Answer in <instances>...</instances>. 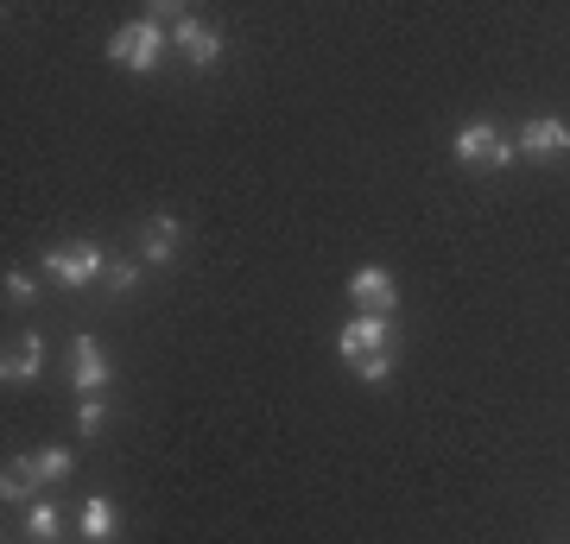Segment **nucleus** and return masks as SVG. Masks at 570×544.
<instances>
[{
  "label": "nucleus",
  "instance_id": "nucleus-3",
  "mask_svg": "<svg viewBox=\"0 0 570 544\" xmlns=\"http://www.w3.org/2000/svg\"><path fill=\"white\" fill-rule=\"evenodd\" d=\"M513 152H520V146L501 140L489 121H469L463 133H456V159L463 165H513Z\"/></svg>",
  "mask_w": 570,
  "mask_h": 544
},
{
  "label": "nucleus",
  "instance_id": "nucleus-2",
  "mask_svg": "<svg viewBox=\"0 0 570 544\" xmlns=\"http://www.w3.org/2000/svg\"><path fill=\"white\" fill-rule=\"evenodd\" d=\"M108 58L146 77V70H153V63L165 58V26H159V20H134V26H121V32L108 39Z\"/></svg>",
  "mask_w": 570,
  "mask_h": 544
},
{
  "label": "nucleus",
  "instance_id": "nucleus-16",
  "mask_svg": "<svg viewBox=\"0 0 570 544\" xmlns=\"http://www.w3.org/2000/svg\"><path fill=\"white\" fill-rule=\"evenodd\" d=\"M355 374H362L367 386H381V380H387V374H393V355H387V348H381V355H367V362H355Z\"/></svg>",
  "mask_w": 570,
  "mask_h": 544
},
{
  "label": "nucleus",
  "instance_id": "nucleus-15",
  "mask_svg": "<svg viewBox=\"0 0 570 544\" xmlns=\"http://www.w3.org/2000/svg\"><path fill=\"white\" fill-rule=\"evenodd\" d=\"M102 279H108V291L121 298V291H134V285H140V266H134V260H115V266L102 273Z\"/></svg>",
  "mask_w": 570,
  "mask_h": 544
},
{
  "label": "nucleus",
  "instance_id": "nucleus-18",
  "mask_svg": "<svg viewBox=\"0 0 570 544\" xmlns=\"http://www.w3.org/2000/svg\"><path fill=\"white\" fill-rule=\"evenodd\" d=\"M7 298H13V304H32V298H39V285L26 279V273H7Z\"/></svg>",
  "mask_w": 570,
  "mask_h": 544
},
{
  "label": "nucleus",
  "instance_id": "nucleus-12",
  "mask_svg": "<svg viewBox=\"0 0 570 544\" xmlns=\"http://www.w3.org/2000/svg\"><path fill=\"white\" fill-rule=\"evenodd\" d=\"M39 367H45V343L20 336V355H7V380H39Z\"/></svg>",
  "mask_w": 570,
  "mask_h": 544
},
{
  "label": "nucleus",
  "instance_id": "nucleus-17",
  "mask_svg": "<svg viewBox=\"0 0 570 544\" xmlns=\"http://www.w3.org/2000/svg\"><path fill=\"white\" fill-rule=\"evenodd\" d=\"M102 418H108V405H102V399H82V412H77V431H82V437H96V431H102Z\"/></svg>",
  "mask_w": 570,
  "mask_h": 544
},
{
  "label": "nucleus",
  "instance_id": "nucleus-8",
  "mask_svg": "<svg viewBox=\"0 0 570 544\" xmlns=\"http://www.w3.org/2000/svg\"><path fill=\"white\" fill-rule=\"evenodd\" d=\"M348 298L362 304V310H374V317H387L393 310V279L381 273V266H362V273L348 279Z\"/></svg>",
  "mask_w": 570,
  "mask_h": 544
},
{
  "label": "nucleus",
  "instance_id": "nucleus-9",
  "mask_svg": "<svg viewBox=\"0 0 570 544\" xmlns=\"http://www.w3.org/2000/svg\"><path fill=\"white\" fill-rule=\"evenodd\" d=\"M77 525H82V538H89V544H108L115 532H121V513H115V506H108L102 494H96V501H82Z\"/></svg>",
  "mask_w": 570,
  "mask_h": 544
},
{
  "label": "nucleus",
  "instance_id": "nucleus-10",
  "mask_svg": "<svg viewBox=\"0 0 570 544\" xmlns=\"http://www.w3.org/2000/svg\"><path fill=\"white\" fill-rule=\"evenodd\" d=\"M178 235L184 228L171 222V216H153V222L140 228V254L146 260H171V254H178Z\"/></svg>",
  "mask_w": 570,
  "mask_h": 544
},
{
  "label": "nucleus",
  "instance_id": "nucleus-13",
  "mask_svg": "<svg viewBox=\"0 0 570 544\" xmlns=\"http://www.w3.org/2000/svg\"><path fill=\"white\" fill-rule=\"evenodd\" d=\"M26 532H32V538H39V544H51V538H58V532H63V513H58V506H32V513H26Z\"/></svg>",
  "mask_w": 570,
  "mask_h": 544
},
{
  "label": "nucleus",
  "instance_id": "nucleus-5",
  "mask_svg": "<svg viewBox=\"0 0 570 544\" xmlns=\"http://www.w3.org/2000/svg\"><path fill=\"white\" fill-rule=\"evenodd\" d=\"M171 44H178V51L197 63V70H209V63L223 58V32H216V26H204V20H190V13L171 26Z\"/></svg>",
  "mask_w": 570,
  "mask_h": 544
},
{
  "label": "nucleus",
  "instance_id": "nucleus-14",
  "mask_svg": "<svg viewBox=\"0 0 570 544\" xmlns=\"http://www.w3.org/2000/svg\"><path fill=\"white\" fill-rule=\"evenodd\" d=\"M32 463H39V475H45V482H63V475L77 468V456H70V449H39Z\"/></svg>",
  "mask_w": 570,
  "mask_h": 544
},
{
  "label": "nucleus",
  "instance_id": "nucleus-11",
  "mask_svg": "<svg viewBox=\"0 0 570 544\" xmlns=\"http://www.w3.org/2000/svg\"><path fill=\"white\" fill-rule=\"evenodd\" d=\"M32 487H45V475H39V463H32V456L7 463V475H0V494H7V501H32Z\"/></svg>",
  "mask_w": 570,
  "mask_h": 544
},
{
  "label": "nucleus",
  "instance_id": "nucleus-7",
  "mask_svg": "<svg viewBox=\"0 0 570 544\" xmlns=\"http://www.w3.org/2000/svg\"><path fill=\"white\" fill-rule=\"evenodd\" d=\"M70 362H77V393H89V399H96V393L115 380V367H108V355H102V343H96V336H82Z\"/></svg>",
  "mask_w": 570,
  "mask_h": 544
},
{
  "label": "nucleus",
  "instance_id": "nucleus-4",
  "mask_svg": "<svg viewBox=\"0 0 570 544\" xmlns=\"http://www.w3.org/2000/svg\"><path fill=\"white\" fill-rule=\"evenodd\" d=\"M387 343H393V329H387V317H374V310H362V317H355L343 336H336V348H343V362H348V367L367 362V355H381Z\"/></svg>",
  "mask_w": 570,
  "mask_h": 544
},
{
  "label": "nucleus",
  "instance_id": "nucleus-1",
  "mask_svg": "<svg viewBox=\"0 0 570 544\" xmlns=\"http://www.w3.org/2000/svg\"><path fill=\"white\" fill-rule=\"evenodd\" d=\"M102 273H108V260H102V247L96 241H70V247H51V254H45V279H58L63 291L102 279Z\"/></svg>",
  "mask_w": 570,
  "mask_h": 544
},
{
  "label": "nucleus",
  "instance_id": "nucleus-6",
  "mask_svg": "<svg viewBox=\"0 0 570 544\" xmlns=\"http://www.w3.org/2000/svg\"><path fill=\"white\" fill-rule=\"evenodd\" d=\"M520 152H527V159H558V152H570V127L539 115V121L520 127Z\"/></svg>",
  "mask_w": 570,
  "mask_h": 544
}]
</instances>
